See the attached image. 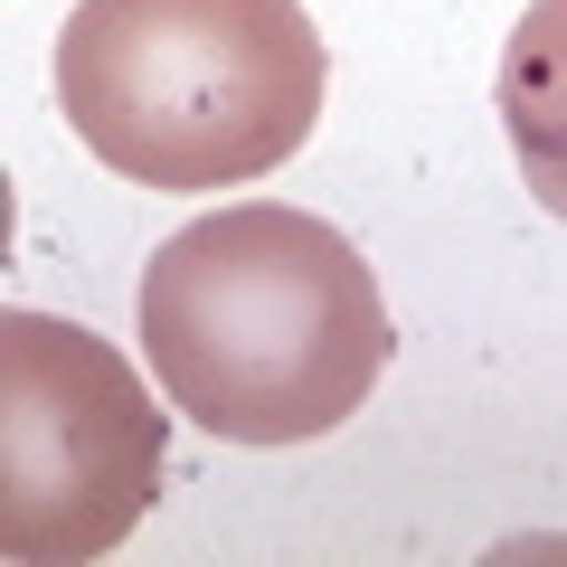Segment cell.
Here are the masks:
<instances>
[{"label":"cell","instance_id":"6da1fadb","mask_svg":"<svg viewBox=\"0 0 567 567\" xmlns=\"http://www.w3.org/2000/svg\"><path fill=\"white\" fill-rule=\"evenodd\" d=\"M398 360L369 256L312 208H208L142 265V369L199 435L312 445L369 406Z\"/></svg>","mask_w":567,"mask_h":567},{"label":"cell","instance_id":"7a4b0ae2","mask_svg":"<svg viewBox=\"0 0 567 567\" xmlns=\"http://www.w3.org/2000/svg\"><path fill=\"white\" fill-rule=\"evenodd\" d=\"M331 48L303 0H76L58 114L142 189H227L293 162L322 123Z\"/></svg>","mask_w":567,"mask_h":567},{"label":"cell","instance_id":"277c9868","mask_svg":"<svg viewBox=\"0 0 567 567\" xmlns=\"http://www.w3.org/2000/svg\"><path fill=\"white\" fill-rule=\"evenodd\" d=\"M502 133L548 218H567V0H529L502 48Z\"/></svg>","mask_w":567,"mask_h":567},{"label":"cell","instance_id":"3957f363","mask_svg":"<svg viewBox=\"0 0 567 567\" xmlns=\"http://www.w3.org/2000/svg\"><path fill=\"white\" fill-rule=\"evenodd\" d=\"M171 416L104 331L0 312V548L20 567L114 558L162 502Z\"/></svg>","mask_w":567,"mask_h":567}]
</instances>
